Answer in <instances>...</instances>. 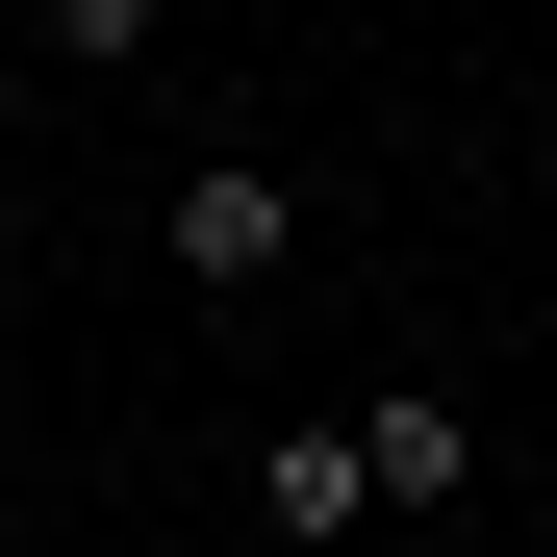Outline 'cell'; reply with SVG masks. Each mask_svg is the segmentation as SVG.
I'll return each mask as SVG.
<instances>
[{
    "label": "cell",
    "instance_id": "6da1fadb",
    "mask_svg": "<svg viewBox=\"0 0 557 557\" xmlns=\"http://www.w3.org/2000/svg\"><path fill=\"white\" fill-rule=\"evenodd\" d=\"M278 278H305V177H278V152H203V177H177V305H278Z\"/></svg>",
    "mask_w": 557,
    "mask_h": 557
},
{
    "label": "cell",
    "instance_id": "7a4b0ae2",
    "mask_svg": "<svg viewBox=\"0 0 557 557\" xmlns=\"http://www.w3.org/2000/svg\"><path fill=\"white\" fill-rule=\"evenodd\" d=\"M456 482H482V406H456V381H381V406H355V507H456Z\"/></svg>",
    "mask_w": 557,
    "mask_h": 557
},
{
    "label": "cell",
    "instance_id": "3957f363",
    "mask_svg": "<svg viewBox=\"0 0 557 557\" xmlns=\"http://www.w3.org/2000/svg\"><path fill=\"white\" fill-rule=\"evenodd\" d=\"M253 532H278V557H355V406L253 431Z\"/></svg>",
    "mask_w": 557,
    "mask_h": 557
},
{
    "label": "cell",
    "instance_id": "277c9868",
    "mask_svg": "<svg viewBox=\"0 0 557 557\" xmlns=\"http://www.w3.org/2000/svg\"><path fill=\"white\" fill-rule=\"evenodd\" d=\"M0 278H26V203H0Z\"/></svg>",
    "mask_w": 557,
    "mask_h": 557
}]
</instances>
